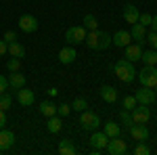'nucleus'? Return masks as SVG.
I'll list each match as a JSON object with an SVG mask.
<instances>
[{
    "mask_svg": "<svg viewBox=\"0 0 157 155\" xmlns=\"http://www.w3.org/2000/svg\"><path fill=\"white\" fill-rule=\"evenodd\" d=\"M113 72H115V76L120 78L121 82H126V84H130L134 82V78H136V69H134V63L132 61H128L126 57L124 59H120L115 65H113Z\"/></svg>",
    "mask_w": 157,
    "mask_h": 155,
    "instance_id": "1",
    "label": "nucleus"
},
{
    "mask_svg": "<svg viewBox=\"0 0 157 155\" xmlns=\"http://www.w3.org/2000/svg\"><path fill=\"white\" fill-rule=\"evenodd\" d=\"M136 78H138V82L143 84V86L155 90V86H157V65H145V69H140V72L136 73Z\"/></svg>",
    "mask_w": 157,
    "mask_h": 155,
    "instance_id": "2",
    "label": "nucleus"
},
{
    "mask_svg": "<svg viewBox=\"0 0 157 155\" xmlns=\"http://www.w3.org/2000/svg\"><path fill=\"white\" fill-rule=\"evenodd\" d=\"M80 126H82V130H86V132H94V130L101 128V118H98L94 111L84 109L82 115H80Z\"/></svg>",
    "mask_w": 157,
    "mask_h": 155,
    "instance_id": "3",
    "label": "nucleus"
},
{
    "mask_svg": "<svg viewBox=\"0 0 157 155\" xmlns=\"http://www.w3.org/2000/svg\"><path fill=\"white\" fill-rule=\"evenodd\" d=\"M86 34H88V32L84 29V25H71V27H67V32H65V40H67V44L78 46V44H84Z\"/></svg>",
    "mask_w": 157,
    "mask_h": 155,
    "instance_id": "4",
    "label": "nucleus"
},
{
    "mask_svg": "<svg viewBox=\"0 0 157 155\" xmlns=\"http://www.w3.org/2000/svg\"><path fill=\"white\" fill-rule=\"evenodd\" d=\"M105 153H109V155H126L128 153V143H126L121 136H113V138H109Z\"/></svg>",
    "mask_w": 157,
    "mask_h": 155,
    "instance_id": "5",
    "label": "nucleus"
},
{
    "mask_svg": "<svg viewBox=\"0 0 157 155\" xmlns=\"http://www.w3.org/2000/svg\"><path fill=\"white\" fill-rule=\"evenodd\" d=\"M134 96H136V101H138V105H153L157 101V92L153 90V88H147V86H143V88H138L136 92H134Z\"/></svg>",
    "mask_w": 157,
    "mask_h": 155,
    "instance_id": "6",
    "label": "nucleus"
},
{
    "mask_svg": "<svg viewBox=\"0 0 157 155\" xmlns=\"http://www.w3.org/2000/svg\"><path fill=\"white\" fill-rule=\"evenodd\" d=\"M130 115H132V122L134 124H149V119H151V107L149 105H136V107L130 111Z\"/></svg>",
    "mask_w": 157,
    "mask_h": 155,
    "instance_id": "7",
    "label": "nucleus"
},
{
    "mask_svg": "<svg viewBox=\"0 0 157 155\" xmlns=\"http://www.w3.org/2000/svg\"><path fill=\"white\" fill-rule=\"evenodd\" d=\"M107 143H109V136L105 134V132H98V130L92 132V136H90V145H92V149H94V151H101V153H105V149H107Z\"/></svg>",
    "mask_w": 157,
    "mask_h": 155,
    "instance_id": "8",
    "label": "nucleus"
},
{
    "mask_svg": "<svg viewBox=\"0 0 157 155\" xmlns=\"http://www.w3.org/2000/svg\"><path fill=\"white\" fill-rule=\"evenodd\" d=\"M19 29L25 34H34L38 29V19L34 15H21L19 17Z\"/></svg>",
    "mask_w": 157,
    "mask_h": 155,
    "instance_id": "9",
    "label": "nucleus"
},
{
    "mask_svg": "<svg viewBox=\"0 0 157 155\" xmlns=\"http://www.w3.org/2000/svg\"><path fill=\"white\" fill-rule=\"evenodd\" d=\"M130 42H132V36H130V32H126V29H117V32L111 36V44L117 46V48H126Z\"/></svg>",
    "mask_w": 157,
    "mask_h": 155,
    "instance_id": "10",
    "label": "nucleus"
},
{
    "mask_svg": "<svg viewBox=\"0 0 157 155\" xmlns=\"http://www.w3.org/2000/svg\"><path fill=\"white\" fill-rule=\"evenodd\" d=\"M17 92V101H19V105L21 107H32L34 105V101H36V95H34V90H27V88H19V90H15Z\"/></svg>",
    "mask_w": 157,
    "mask_h": 155,
    "instance_id": "11",
    "label": "nucleus"
},
{
    "mask_svg": "<svg viewBox=\"0 0 157 155\" xmlns=\"http://www.w3.org/2000/svg\"><path fill=\"white\" fill-rule=\"evenodd\" d=\"M13 145H15V132L6 130V128H0V153L9 151Z\"/></svg>",
    "mask_w": 157,
    "mask_h": 155,
    "instance_id": "12",
    "label": "nucleus"
},
{
    "mask_svg": "<svg viewBox=\"0 0 157 155\" xmlns=\"http://www.w3.org/2000/svg\"><path fill=\"white\" fill-rule=\"evenodd\" d=\"M128 132H130V136H132L136 143H140V141H149V128H147V124H134Z\"/></svg>",
    "mask_w": 157,
    "mask_h": 155,
    "instance_id": "13",
    "label": "nucleus"
},
{
    "mask_svg": "<svg viewBox=\"0 0 157 155\" xmlns=\"http://www.w3.org/2000/svg\"><path fill=\"white\" fill-rule=\"evenodd\" d=\"M121 15H124V21H126V23L134 25V23H138L140 11L136 9V4H132V2H130V4H126V6H124V13H121Z\"/></svg>",
    "mask_w": 157,
    "mask_h": 155,
    "instance_id": "14",
    "label": "nucleus"
},
{
    "mask_svg": "<svg viewBox=\"0 0 157 155\" xmlns=\"http://www.w3.org/2000/svg\"><path fill=\"white\" fill-rule=\"evenodd\" d=\"M124 50H126V55H124V57H126L128 61H132V63L140 61V55H143V48H140V44H132V42H130V44L124 48Z\"/></svg>",
    "mask_w": 157,
    "mask_h": 155,
    "instance_id": "15",
    "label": "nucleus"
},
{
    "mask_svg": "<svg viewBox=\"0 0 157 155\" xmlns=\"http://www.w3.org/2000/svg\"><path fill=\"white\" fill-rule=\"evenodd\" d=\"M130 36H132V40L136 42V44H143L147 38V27L143 23H134L132 29H130Z\"/></svg>",
    "mask_w": 157,
    "mask_h": 155,
    "instance_id": "16",
    "label": "nucleus"
},
{
    "mask_svg": "<svg viewBox=\"0 0 157 155\" xmlns=\"http://www.w3.org/2000/svg\"><path fill=\"white\" fill-rule=\"evenodd\" d=\"M75 57H78V52H75V48H73V46H65V48H61V50H59V61L63 63V65L73 63Z\"/></svg>",
    "mask_w": 157,
    "mask_h": 155,
    "instance_id": "17",
    "label": "nucleus"
},
{
    "mask_svg": "<svg viewBox=\"0 0 157 155\" xmlns=\"http://www.w3.org/2000/svg\"><path fill=\"white\" fill-rule=\"evenodd\" d=\"M38 111H40L44 118H52V115H57V105H55L52 101H42V103L38 105Z\"/></svg>",
    "mask_w": 157,
    "mask_h": 155,
    "instance_id": "18",
    "label": "nucleus"
},
{
    "mask_svg": "<svg viewBox=\"0 0 157 155\" xmlns=\"http://www.w3.org/2000/svg\"><path fill=\"white\" fill-rule=\"evenodd\" d=\"M9 86H11L13 90H19V88H23V86H25V76H23V73H19V72H11Z\"/></svg>",
    "mask_w": 157,
    "mask_h": 155,
    "instance_id": "19",
    "label": "nucleus"
},
{
    "mask_svg": "<svg viewBox=\"0 0 157 155\" xmlns=\"http://www.w3.org/2000/svg\"><path fill=\"white\" fill-rule=\"evenodd\" d=\"M57 151H59L61 155H75V153H78V149L73 147V143L69 141V138H63V141H59Z\"/></svg>",
    "mask_w": 157,
    "mask_h": 155,
    "instance_id": "20",
    "label": "nucleus"
},
{
    "mask_svg": "<svg viewBox=\"0 0 157 155\" xmlns=\"http://www.w3.org/2000/svg\"><path fill=\"white\" fill-rule=\"evenodd\" d=\"M101 96L107 103H117V90L113 86H101Z\"/></svg>",
    "mask_w": 157,
    "mask_h": 155,
    "instance_id": "21",
    "label": "nucleus"
},
{
    "mask_svg": "<svg viewBox=\"0 0 157 155\" xmlns=\"http://www.w3.org/2000/svg\"><path fill=\"white\" fill-rule=\"evenodd\" d=\"M103 132L107 134L109 138H113V136H120L121 134V128H120L117 122H105V124H103Z\"/></svg>",
    "mask_w": 157,
    "mask_h": 155,
    "instance_id": "22",
    "label": "nucleus"
},
{
    "mask_svg": "<svg viewBox=\"0 0 157 155\" xmlns=\"http://www.w3.org/2000/svg\"><path fill=\"white\" fill-rule=\"evenodd\" d=\"M61 128H63V124H61V115H59V118H57V115L48 118V122H46V130H48L50 134H59Z\"/></svg>",
    "mask_w": 157,
    "mask_h": 155,
    "instance_id": "23",
    "label": "nucleus"
},
{
    "mask_svg": "<svg viewBox=\"0 0 157 155\" xmlns=\"http://www.w3.org/2000/svg\"><path fill=\"white\" fill-rule=\"evenodd\" d=\"M86 46L92 48V50H98V29H92V32H88L86 34Z\"/></svg>",
    "mask_w": 157,
    "mask_h": 155,
    "instance_id": "24",
    "label": "nucleus"
},
{
    "mask_svg": "<svg viewBox=\"0 0 157 155\" xmlns=\"http://www.w3.org/2000/svg\"><path fill=\"white\" fill-rule=\"evenodd\" d=\"M140 61H143L145 65H157V50H155V48H151V50H143Z\"/></svg>",
    "mask_w": 157,
    "mask_h": 155,
    "instance_id": "25",
    "label": "nucleus"
},
{
    "mask_svg": "<svg viewBox=\"0 0 157 155\" xmlns=\"http://www.w3.org/2000/svg\"><path fill=\"white\" fill-rule=\"evenodd\" d=\"M9 55H11V57H17V59L25 57L23 44H19V42H11V44H9Z\"/></svg>",
    "mask_w": 157,
    "mask_h": 155,
    "instance_id": "26",
    "label": "nucleus"
},
{
    "mask_svg": "<svg viewBox=\"0 0 157 155\" xmlns=\"http://www.w3.org/2000/svg\"><path fill=\"white\" fill-rule=\"evenodd\" d=\"M120 122L124 124V128H126V130H130V128L134 126L132 115H130V111H128V109H121V113H120Z\"/></svg>",
    "mask_w": 157,
    "mask_h": 155,
    "instance_id": "27",
    "label": "nucleus"
},
{
    "mask_svg": "<svg viewBox=\"0 0 157 155\" xmlns=\"http://www.w3.org/2000/svg\"><path fill=\"white\" fill-rule=\"evenodd\" d=\"M84 29L86 32H92V29H98V21L94 15H86L84 17Z\"/></svg>",
    "mask_w": 157,
    "mask_h": 155,
    "instance_id": "28",
    "label": "nucleus"
},
{
    "mask_svg": "<svg viewBox=\"0 0 157 155\" xmlns=\"http://www.w3.org/2000/svg\"><path fill=\"white\" fill-rule=\"evenodd\" d=\"M11 105H13V95L6 90V92H2V95H0V109H2V111H6Z\"/></svg>",
    "mask_w": 157,
    "mask_h": 155,
    "instance_id": "29",
    "label": "nucleus"
},
{
    "mask_svg": "<svg viewBox=\"0 0 157 155\" xmlns=\"http://www.w3.org/2000/svg\"><path fill=\"white\" fill-rule=\"evenodd\" d=\"M107 46H111V36H109L107 32H98V48L105 50Z\"/></svg>",
    "mask_w": 157,
    "mask_h": 155,
    "instance_id": "30",
    "label": "nucleus"
},
{
    "mask_svg": "<svg viewBox=\"0 0 157 155\" xmlns=\"http://www.w3.org/2000/svg\"><path fill=\"white\" fill-rule=\"evenodd\" d=\"M134 155H151V147L147 145V141H140L134 147Z\"/></svg>",
    "mask_w": 157,
    "mask_h": 155,
    "instance_id": "31",
    "label": "nucleus"
},
{
    "mask_svg": "<svg viewBox=\"0 0 157 155\" xmlns=\"http://www.w3.org/2000/svg\"><path fill=\"white\" fill-rule=\"evenodd\" d=\"M121 105H124V109H128V111H132L136 105H138V101H136V96L134 95H128L124 96V101H121Z\"/></svg>",
    "mask_w": 157,
    "mask_h": 155,
    "instance_id": "32",
    "label": "nucleus"
},
{
    "mask_svg": "<svg viewBox=\"0 0 157 155\" xmlns=\"http://www.w3.org/2000/svg\"><path fill=\"white\" fill-rule=\"evenodd\" d=\"M71 109H75V111H80V113H82L84 109H88V101H86L84 96H78V99L71 103Z\"/></svg>",
    "mask_w": 157,
    "mask_h": 155,
    "instance_id": "33",
    "label": "nucleus"
},
{
    "mask_svg": "<svg viewBox=\"0 0 157 155\" xmlns=\"http://www.w3.org/2000/svg\"><path fill=\"white\" fill-rule=\"evenodd\" d=\"M6 69H9V72H21V59L11 57V59L6 61Z\"/></svg>",
    "mask_w": 157,
    "mask_h": 155,
    "instance_id": "34",
    "label": "nucleus"
},
{
    "mask_svg": "<svg viewBox=\"0 0 157 155\" xmlns=\"http://www.w3.org/2000/svg\"><path fill=\"white\" fill-rule=\"evenodd\" d=\"M69 111H71V105H67V103L57 105V113H59L61 118H67V115H69Z\"/></svg>",
    "mask_w": 157,
    "mask_h": 155,
    "instance_id": "35",
    "label": "nucleus"
},
{
    "mask_svg": "<svg viewBox=\"0 0 157 155\" xmlns=\"http://www.w3.org/2000/svg\"><path fill=\"white\" fill-rule=\"evenodd\" d=\"M151 21H153V15H151V13H140L138 23H143V25L147 27V25H151Z\"/></svg>",
    "mask_w": 157,
    "mask_h": 155,
    "instance_id": "36",
    "label": "nucleus"
},
{
    "mask_svg": "<svg viewBox=\"0 0 157 155\" xmlns=\"http://www.w3.org/2000/svg\"><path fill=\"white\" fill-rule=\"evenodd\" d=\"M6 44H11V42H17V34L13 32V29H9V32H4V38H2Z\"/></svg>",
    "mask_w": 157,
    "mask_h": 155,
    "instance_id": "37",
    "label": "nucleus"
},
{
    "mask_svg": "<svg viewBox=\"0 0 157 155\" xmlns=\"http://www.w3.org/2000/svg\"><path fill=\"white\" fill-rule=\"evenodd\" d=\"M145 42H149V44H151V48H157V34H155V32H151V34H147Z\"/></svg>",
    "mask_w": 157,
    "mask_h": 155,
    "instance_id": "38",
    "label": "nucleus"
},
{
    "mask_svg": "<svg viewBox=\"0 0 157 155\" xmlns=\"http://www.w3.org/2000/svg\"><path fill=\"white\" fill-rule=\"evenodd\" d=\"M6 90H9V80H6L4 76H0V95L6 92Z\"/></svg>",
    "mask_w": 157,
    "mask_h": 155,
    "instance_id": "39",
    "label": "nucleus"
},
{
    "mask_svg": "<svg viewBox=\"0 0 157 155\" xmlns=\"http://www.w3.org/2000/svg\"><path fill=\"white\" fill-rule=\"evenodd\" d=\"M6 52H9V44H6L4 40H0V57H4Z\"/></svg>",
    "mask_w": 157,
    "mask_h": 155,
    "instance_id": "40",
    "label": "nucleus"
},
{
    "mask_svg": "<svg viewBox=\"0 0 157 155\" xmlns=\"http://www.w3.org/2000/svg\"><path fill=\"white\" fill-rule=\"evenodd\" d=\"M4 124H6V113L0 109V128H4Z\"/></svg>",
    "mask_w": 157,
    "mask_h": 155,
    "instance_id": "41",
    "label": "nucleus"
},
{
    "mask_svg": "<svg viewBox=\"0 0 157 155\" xmlns=\"http://www.w3.org/2000/svg\"><path fill=\"white\" fill-rule=\"evenodd\" d=\"M151 32L157 34V15H153V21H151Z\"/></svg>",
    "mask_w": 157,
    "mask_h": 155,
    "instance_id": "42",
    "label": "nucleus"
},
{
    "mask_svg": "<svg viewBox=\"0 0 157 155\" xmlns=\"http://www.w3.org/2000/svg\"><path fill=\"white\" fill-rule=\"evenodd\" d=\"M46 92H48V96H50V99H52V96H57V95H59V90H57V88H48Z\"/></svg>",
    "mask_w": 157,
    "mask_h": 155,
    "instance_id": "43",
    "label": "nucleus"
},
{
    "mask_svg": "<svg viewBox=\"0 0 157 155\" xmlns=\"http://www.w3.org/2000/svg\"><path fill=\"white\" fill-rule=\"evenodd\" d=\"M155 92H157V86H155Z\"/></svg>",
    "mask_w": 157,
    "mask_h": 155,
    "instance_id": "44",
    "label": "nucleus"
}]
</instances>
